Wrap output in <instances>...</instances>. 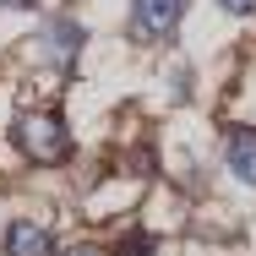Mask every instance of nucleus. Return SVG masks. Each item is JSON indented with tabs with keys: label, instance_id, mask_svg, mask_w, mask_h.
Returning a JSON list of instances; mask_svg holds the SVG:
<instances>
[{
	"label": "nucleus",
	"instance_id": "f257e3e1",
	"mask_svg": "<svg viewBox=\"0 0 256 256\" xmlns=\"http://www.w3.org/2000/svg\"><path fill=\"white\" fill-rule=\"evenodd\" d=\"M16 148L33 164H66L71 158V131L60 114H22L16 120Z\"/></svg>",
	"mask_w": 256,
	"mask_h": 256
},
{
	"label": "nucleus",
	"instance_id": "f03ea898",
	"mask_svg": "<svg viewBox=\"0 0 256 256\" xmlns=\"http://www.w3.org/2000/svg\"><path fill=\"white\" fill-rule=\"evenodd\" d=\"M186 16V0H131V33L136 38H169Z\"/></svg>",
	"mask_w": 256,
	"mask_h": 256
},
{
	"label": "nucleus",
	"instance_id": "7ed1b4c3",
	"mask_svg": "<svg viewBox=\"0 0 256 256\" xmlns=\"http://www.w3.org/2000/svg\"><path fill=\"white\" fill-rule=\"evenodd\" d=\"M224 164H229V174L240 186H256V131L251 126H234L224 136Z\"/></svg>",
	"mask_w": 256,
	"mask_h": 256
},
{
	"label": "nucleus",
	"instance_id": "20e7f679",
	"mask_svg": "<svg viewBox=\"0 0 256 256\" xmlns=\"http://www.w3.org/2000/svg\"><path fill=\"white\" fill-rule=\"evenodd\" d=\"M6 251L11 256H54V234L33 218H11L6 224Z\"/></svg>",
	"mask_w": 256,
	"mask_h": 256
},
{
	"label": "nucleus",
	"instance_id": "39448f33",
	"mask_svg": "<svg viewBox=\"0 0 256 256\" xmlns=\"http://www.w3.org/2000/svg\"><path fill=\"white\" fill-rule=\"evenodd\" d=\"M38 44H44V60H54V66L66 71V66L76 60V50H82V28H76L71 16H54L50 28H44V38H38Z\"/></svg>",
	"mask_w": 256,
	"mask_h": 256
},
{
	"label": "nucleus",
	"instance_id": "423d86ee",
	"mask_svg": "<svg viewBox=\"0 0 256 256\" xmlns=\"http://www.w3.org/2000/svg\"><path fill=\"white\" fill-rule=\"evenodd\" d=\"M153 251H158L153 234H136V229H131V234L120 240V256H153Z\"/></svg>",
	"mask_w": 256,
	"mask_h": 256
},
{
	"label": "nucleus",
	"instance_id": "0eeeda50",
	"mask_svg": "<svg viewBox=\"0 0 256 256\" xmlns=\"http://www.w3.org/2000/svg\"><path fill=\"white\" fill-rule=\"evenodd\" d=\"M224 11H234V16H256V0H218Z\"/></svg>",
	"mask_w": 256,
	"mask_h": 256
},
{
	"label": "nucleus",
	"instance_id": "6e6552de",
	"mask_svg": "<svg viewBox=\"0 0 256 256\" xmlns=\"http://www.w3.org/2000/svg\"><path fill=\"white\" fill-rule=\"evenodd\" d=\"M66 256H109V251H98V246H71Z\"/></svg>",
	"mask_w": 256,
	"mask_h": 256
}]
</instances>
